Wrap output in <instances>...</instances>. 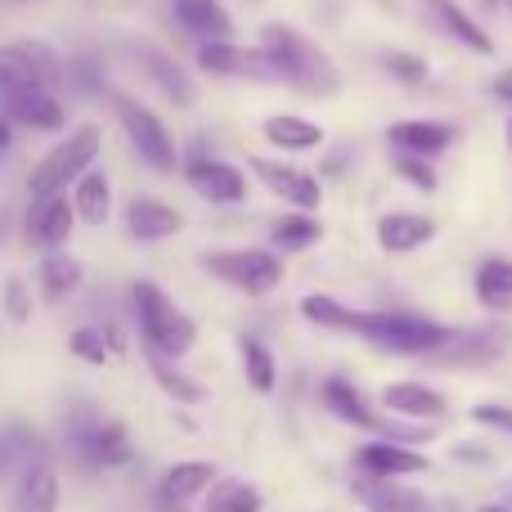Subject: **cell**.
I'll use <instances>...</instances> for the list:
<instances>
[{
	"mask_svg": "<svg viewBox=\"0 0 512 512\" xmlns=\"http://www.w3.org/2000/svg\"><path fill=\"white\" fill-rule=\"evenodd\" d=\"M301 315L319 328H342V333H355L396 355H432L450 337V328H441L436 319L405 315V310H351L333 297H319V292L301 301Z\"/></svg>",
	"mask_w": 512,
	"mask_h": 512,
	"instance_id": "1",
	"label": "cell"
},
{
	"mask_svg": "<svg viewBox=\"0 0 512 512\" xmlns=\"http://www.w3.org/2000/svg\"><path fill=\"white\" fill-rule=\"evenodd\" d=\"M256 50L270 59L274 81L301 90V95H337V86H342L333 59H328L310 36H301L297 27H288V23H265Z\"/></svg>",
	"mask_w": 512,
	"mask_h": 512,
	"instance_id": "2",
	"label": "cell"
},
{
	"mask_svg": "<svg viewBox=\"0 0 512 512\" xmlns=\"http://www.w3.org/2000/svg\"><path fill=\"white\" fill-rule=\"evenodd\" d=\"M99 153H104V131H99L95 122L72 126V131L63 135V140H54L50 149H45V158L27 171V180H23L27 198H59V194H68V189L99 162Z\"/></svg>",
	"mask_w": 512,
	"mask_h": 512,
	"instance_id": "3",
	"label": "cell"
},
{
	"mask_svg": "<svg viewBox=\"0 0 512 512\" xmlns=\"http://www.w3.org/2000/svg\"><path fill=\"white\" fill-rule=\"evenodd\" d=\"M63 441H68L72 459L90 472H113L135 459L131 432H126L117 418H104L90 400H77V405L68 409V418H63Z\"/></svg>",
	"mask_w": 512,
	"mask_h": 512,
	"instance_id": "4",
	"label": "cell"
},
{
	"mask_svg": "<svg viewBox=\"0 0 512 512\" xmlns=\"http://www.w3.org/2000/svg\"><path fill=\"white\" fill-rule=\"evenodd\" d=\"M131 310H135V324H140V337H144V346H149V355H158V360H180V355L194 351V342H198L194 319L153 279L131 283Z\"/></svg>",
	"mask_w": 512,
	"mask_h": 512,
	"instance_id": "5",
	"label": "cell"
},
{
	"mask_svg": "<svg viewBox=\"0 0 512 512\" xmlns=\"http://www.w3.org/2000/svg\"><path fill=\"white\" fill-rule=\"evenodd\" d=\"M108 104H113V117H117V126H122V135L131 140L135 158L149 171H158V176H176L180 149H176V135L167 131V122H162L149 104L126 95V90H108Z\"/></svg>",
	"mask_w": 512,
	"mask_h": 512,
	"instance_id": "6",
	"label": "cell"
},
{
	"mask_svg": "<svg viewBox=\"0 0 512 512\" xmlns=\"http://www.w3.org/2000/svg\"><path fill=\"white\" fill-rule=\"evenodd\" d=\"M63 81V54L41 36L0 45V99L18 90H54Z\"/></svg>",
	"mask_w": 512,
	"mask_h": 512,
	"instance_id": "7",
	"label": "cell"
},
{
	"mask_svg": "<svg viewBox=\"0 0 512 512\" xmlns=\"http://www.w3.org/2000/svg\"><path fill=\"white\" fill-rule=\"evenodd\" d=\"M203 270L212 279L230 283V288L248 292V297H265L283 283V261L265 248H234V252H207Z\"/></svg>",
	"mask_w": 512,
	"mask_h": 512,
	"instance_id": "8",
	"label": "cell"
},
{
	"mask_svg": "<svg viewBox=\"0 0 512 512\" xmlns=\"http://www.w3.org/2000/svg\"><path fill=\"white\" fill-rule=\"evenodd\" d=\"M180 176H185V185L194 189L198 198H207V203H216V207H230V203L248 198V176H243L234 162L216 158L207 144H194V149L180 158Z\"/></svg>",
	"mask_w": 512,
	"mask_h": 512,
	"instance_id": "9",
	"label": "cell"
},
{
	"mask_svg": "<svg viewBox=\"0 0 512 512\" xmlns=\"http://www.w3.org/2000/svg\"><path fill=\"white\" fill-rule=\"evenodd\" d=\"M508 346H512L508 324H486V328H468V333H450L427 360L445 364V369H486V364L504 360Z\"/></svg>",
	"mask_w": 512,
	"mask_h": 512,
	"instance_id": "10",
	"label": "cell"
},
{
	"mask_svg": "<svg viewBox=\"0 0 512 512\" xmlns=\"http://www.w3.org/2000/svg\"><path fill=\"white\" fill-rule=\"evenodd\" d=\"M324 405L333 409L342 423L369 427V432H382L387 441H400V445H405V441H427V436H432V427H400V423H387V418H378L369 409V400H364L346 378H328L324 382Z\"/></svg>",
	"mask_w": 512,
	"mask_h": 512,
	"instance_id": "11",
	"label": "cell"
},
{
	"mask_svg": "<svg viewBox=\"0 0 512 512\" xmlns=\"http://www.w3.org/2000/svg\"><path fill=\"white\" fill-rule=\"evenodd\" d=\"M72 230H77V216H72L68 194L59 198H27L23 212V243L36 252H63L72 243Z\"/></svg>",
	"mask_w": 512,
	"mask_h": 512,
	"instance_id": "12",
	"label": "cell"
},
{
	"mask_svg": "<svg viewBox=\"0 0 512 512\" xmlns=\"http://www.w3.org/2000/svg\"><path fill=\"white\" fill-rule=\"evenodd\" d=\"M0 113L18 131H36V135L68 131V104L59 99V90H18V95H5L0 99Z\"/></svg>",
	"mask_w": 512,
	"mask_h": 512,
	"instance_id": "13",
	"label": "cell"
},
{
	"mask_svg": "<svg viewBox=\"0 0 512 512\" xmlns=\"http://www.w3.org/2000/svg\"><path fill=\"white\" fill-rule=\"evenodd\" d=\"M198 68L207 77H243V81H274V68L261 50H243L234 41H207L198 45Z\"/></svg>",
	"mask_w": 512,
	"mask_h": 512,
	"instance_id": "14",
	"label": "cell"
},
{
	"mask_svg": "<svg viewBox=\"0 0 512 512\" xmlns=\"http://www.w3.org/2000/svg\"><path fill=\"white\" fill-rule=\"evenodd\" d=\"M212 481H216L212 463H198V459L176 463V468L162 472L158 490H153V508L158 512H189V504H194L198 495L212 490Z\"/></svg>",
	"mask_w": 512,
	"mask_h": 512,
	"instance_id": "15",
	"label": "cell"
},
{
	"mask_svg": "<svg viewBox=\"0 0 512 512\" xmlns=\"http://www.w3.org/2000/svg\"><path fill=\"white\" fill-rule=\"evenodd\" d=\"M131 59L140 63L144 81H149V86L158 90L162 99H171L176 108L194 104V81H189V72L180 68V63L171 59L167 50H158V45H131Z\"/></svg>",
	"mask_w": 512,
	"mask_h": 512,
	"instance_id": "16",
	"label": "cell"
},
{
	"mask_svg": "<svg viewBox=\"0 0 512 512\" xmlns=\"http://www.w3.org/2000/svg\"><path fill=\"white\" fill-rule=\"evenodd\" d=\"M122 221H126V234H131L135 243H162V239H176L180 230H185V216L176 212L171 203H162V198H131V203L122 207Z\"/></svg>",
	"mask_w": 512,
	"mask_h": 512,
	"instance_id": "17",
	"label": "cell"
},
{
	"mask_svg": "<svg viewBox=\"0 0 512 512\" xmlns=\"http://www.w3.org/2000/svg\"><path fill=\"white\" fill-rule=\"evenodd\" d=\"M252 171L261 176V185L270 189L274 198H283L288 207H297V212H315L319 207V180L306 176V171L288 167V162H270V158H252Z\"/></svg>",
	"mask_w": 512,
	"mask_h": 512,
	"instance_id": "18",
	"label": "cell"
},
{
	"mask_svg": "<svg viewBox=\"0 0 512 512\" xmlns=\"http://www.w3.org/2000/svg\"><path fill=\"white\" fill-rule=\"evenodd\" d=\"M171 18H176L180 32H189L198 45L234 41V18L221 0H171Z\"/></svg>",
	"mask_w": 512,
	"mask_h": 512,
	"instance_id": "19",
	"label": "cell"
},
{
	"mask_svg": "<svg viewBox=\"0 0 512 512\" xmlns=\"http://www.w3.org/2000/svg\"><path fill=\"white\" fill-rule=\"evenodd\" d=\"M81 283H86V270H81V261L68 248L41 252V261H36V292H41L45 306H63Z\"/></svg>",
	"mask_w": 512,
	"mask_h": 512,
	"instance_id": "20",
	"label": "cell"
},
{
	"mask_svg": "<svg viewBox=\"0 0 512 512\" xmlns=\"http://www.w3.org/2000/svg\"><path fill=\"white\" fill-rule=\"evenodd\" d=\"M68 203H72L77 225H90V230L108 225V221H113V180H108V171L90 167L86 176L68 189Z\"/></svg>",
	"mask_w": 512,
	"mask_h": 512,
	"instance_id": "21",
	"label": "cell"
},
{
	"mask_svg": "<svg viewBox=\"0 0 512 512\" xmlns=\"http://www.w3.org/2000/svg\"><path fill=\"white\" fill-rule=\"evenodd\" d=\"M423 14H427V23H432L436 32H445L450 41L468 45L472 54H490V50H495V41L481 32L477 18H472L463 5H454V0H423Z\"/></svg>",
	"mask_w": 512,
	"mask_h": 512,
	"instance_id": "22",
	"label": "cell"
},
{
	"mask_svg": "<svg viewBox=\"0 0 512 512\" xmlns=\"http://www.w3.org/2000/svg\"><path fill=\"white\" fill-rule=\"evenodd\" d=\"M36 459H50V445L27 423H0V481H14Z\"/></svg>",
	"mask_w": 512,
	"mask_h": 512,
	"instance_id": "23",
	"label": "cell"
},
{
	"mask_svg": "<svg viewBox=\"0 0 512 512\" xmlns=\"http://www.w3.org/2000/svg\"><path fill=\"white\" fill-rule=\"evenodd\" d=\"M14 504L18 512H54L59 508V495H63V486H59V468H54V459H36L32 468H23L14 477Z\"/></svg>",
	"mask_w": 512,
	"mask_h": 512,
	"instance_id": "24",
	"label": "cell"
},
{
	"mask_svg": "<svg viewBox=\"0 0 512 512\" xmlns=\"http://www.w3.org/2000/svg\"><path fill=\"white\" fill-rule=\"evenodd\" d=\"M355 463H360L364 472H373V477H387V481L432 468V463H427V454L409 450V445H400V441H369L360 454H355Z\"/></svg>",
	"mask_w": 512,
	"mask_h": 512,
	"instance_id": "25",
	"label": "cell"
},
{
	"mask_svg": "<svg viewBox=\"0 0 512 512\" xmlns=\"http://www.w3.org/2000/svg\"><path fill=\"white\" fill-rule=\"evenodd\" d=\"M391 149L396 153H409V158H436V153H445L454 144V126L445 122H396L387 131Z\"/></svg>",
	"mask_w": 512,
	"mask_h": 512,
	"instance_id": "26",
	"label": "cell"
},
{
	"mask_svg": "<svg viewBox=\"0 0 512 512\" xmlns=\"http://www.w3.org/2000/svg\"><path fill=\"white\" fill-rule=\"evenodd\" d=\"M355 499H360L369 512H432V499L414 486H396L387 477H373L355 486Z\"/></svg>",
	"mask_w": 512,
	"mask_h": 512,
	"instance_id": "27",
	"label": "cell"
},
{
	"mask_svg": "<svg viewBox=\"0 0 512 512\" xmlns=\"http://www.w3.org/2000/svg\"><path fill=\"white\" fill-rule=\"evenodd\" d=\"M432 234H436V225L427 221V216H414V212H387L378 221V243H382V252H418V248H427L432 243Z\"/></svg>",
	"mask_w": 512,
	"mask_h": 512,
	"instance_id": "28",
	"label": "cell"
},
{
	"mask_svg": "<svg viewBox=\"0 0 512 512\" xmlns=\"http://www.w3.org/2000/svg\"><path fill=\"white\" fill-rule=\"evenodd\" d=\"M63 81H68V90L72 95H81V99H99V95H108V59L99 50H77V54H68L63 59Z\"/></svg>",
	"mask_w": 512,
	"mask_h": 512,
	"instance_id": "29",
	"label": "cell"
},
{
	"mask_svg": "<svg viewBox=\"0 0 512 512\" xmlns=\"http://www.w3.org/2000/svg\"><path fill=\"white\" fill-rule=\"evenodd\" d=\"M261 135L274 144V149H288V153H306V149H319V144H324V126L306 122V117H297V113L265 117Z\"/></svg>",
	"mask_w": 512,
	"mask_h": 512,
	"instance_id": "30",
	"label": "cell"
},
{
	"mask_svg": "<svg viewBox=\"0 0 512 512\" xmlns=\"http://www.w3.org/2000/svg\"><path fill=\"white\" fill-rule=\"evenodd\" d=\"M382 405L400 418H427V423L445 414V400L436 396L432 387H423V382H391V387L382 391Z\"/></svg>",
	"mask_w": 512,
	"mask_h": 512,
	"instance_id": "31",
	"label": "cell"
},
{
	"mask_svg": "<svg viewBox=\"0 0 512 512\" xmlns=\"http://www.w3.org/2000/svg\"><path fill=\"white\" fill-rule=\"evenodd\" d=\"M472 288H477V301L486 310H495V315H508V310H512V261H504V256H490V261H481Z\"/></svg>",
	"mask_w": 512,
	"mask_h": 512,
	"instance_id": "32",
	"label": "cell"
},
{
	"mask_svg": "<svg viewBox=\"0 0 512 512\" xmlns=\"http://www.w3.org/2000/svg\"><path fill=\"white\" fill-rule=\"evenodd\" d=\"M239 351H243V373H248V387L270 396L274 382H279V369H274V355L261 337H239Z\"/></svg>",
	"mask_w": 512,
	"mask_h": 512,
	"instance_id": "33",
	"label": "cell"
},
{
	"mask_svg": "<svg viewBox=\"0 0 512 512\" xmlns=\"http://www.w3.org/2000/svg\"><path fill=\"white\" fill-rule=\"evenodd\" d=\"M261 490L248 486V481H212L207 490V512H261Z\"/></svg>",
	"mask_w": 512,
	"mask_h": 512,
	"instance_id": "34",
	"label": "cell"
},
{
	"mask_svg": "<svg viewBox=\"0 0 512 512\" xmlns=\"http://www.w3.org/2000/svg\"><path fill=\"white\" fill-rule=\"evenodd\" d=\"M270 239H274V248H283V252L315 248L319 243V221L310 212H292V216H283V221H274Z\"/></svg>",
	"mask_w": 512,
	"mask_h": 512,
	"instance_id": "35",
	"label": "cell"
},
{
	"mask_svg": "<svg viewBox=\"0 0 512 512\" xmlns=\"http://www.w3.org/2000/svg\"><path fill=\"white\" fill-rule=\"evenodd\" d=\"M149 373L171 400H180V405H198V400H207V391L198 387L194 378H185V373L176 369V360H158V355H149Z\"/></svg>",
	"mask_w": 512,
	"mask_h": 512,
	"instance_id": "36",
	"label": "cell"
},
{
	"mask_svg": "<svg viewBox=\"0 0 512 512\" xmlns=\"http://www.w3.org/2000/svg\"><path fill=\"white\" fill-rule=\"evenodd\" d=\"M0 310H5L9 324H32V283L23 279V274H9L5 283H0Z\"/></svg>",
	"mask_w": 512,
	"mask_h": 512,
	"instance_id": "37",
	"label": "cell"
},
{
	"mask_svg": "<svg viewBox=\"0 0 512 512\" xmlns=\"http://www.w3.org/2000/svg\"><path fill=\"white\" fill-rule=\"evenodd\" d=\"M68 351L77 355V360H86V364H108V360H113V346H108V337H104V328H99V324L72 328Z\"/></svg>",
	"mask_w": 512,
	"mask_h": 512,
	"instance_id": "38",
	"label": "cell"
},
{
	"mask_svg": "<svg viewBox=\"0 0 512 512\" xmlns=\"http://www.w3.org/2000/svg\"><path fill=\"white\" fill-rule=\"evenodd\" d=\"M382 68L391 72L396 81H405V86H423L427 81V59L423 54H409V50H391V54H382Z\"/></svg>",
	"mask_w": 512,
	"mask_h": 512,
	"instance_id": "39",
	"label": "cell"
},
{
	"mask_svg": "<svg viewBox=\"0 0 512 512\" xmlns=\"http://www.w3.org/2000/svg\"><path fill=\"white\" fill-rule=\"evenodd\" d=\"M396 171H400V180H409V185L423 189V194H432V189H436V171L427 167L423 158H409V153H396Z\"/></svg>",
	"mask_w": 512,
	"mask_h": 512,
	"instance_id": "40",
	"label": "cell"
},
{
	"mask_svg": "<svg viewBox=\"0 0 512 512\" xmlns=\"http://www.w3.org/2000/svg\"><path fill=\"white\" fill-rule=\"evenodd\" d=\"M472 418H477V423H490V427H504V432H512V409H504V405H477V409H472Z\"/></svg>",
	"mask_w": 512,
	"mask_h": 512,
	"instance_id": "41",
	"label": "cell"
},
{
	"mask_svg": "<svg viewBox=\"0 0 512 512\" xmlns=\"http://www.w3.org/2000/svg\"><path fill=\"white\" fill-rule=\"evenodd\" d=\"M18 149V126L0 113V162H9V153Z\"/></svg>",
	"mask_w": 512,
	"mask_h": 512,
	"instance_id": "42",
	"label": "cell"
},
{
	"mask_svg": "<svg viewBox=\"0 0 512 512\" xmlns=\"http://www.w3.org/2000/svg\"><path fill=\"white\" fill-rule=\"evenodd\" d=\"M495 99L499 104H512V72H499L495 77Z\"/></svg>",
	"mask_w": 512,
	"mask_h": 512,
	"instance_id": "43",
	"label": "cell"
},
{
	"mask_svg": "<svg viewBox=\"0 0 512 512\" xmlns=\"http://www.w3.org/2000/svg\"><path fill=\"white\" fill-rule=\"evenodd\" d=\"M9 230H14V216H9V207H0V248H5Z\"/></svg>",
	"mask_w": 512,
	"mask_h": 512,
	"instance_id": "44",
	"label": "cell"
},
{
	"mask_svg": "<svg viewBox=\"0 0 512 512\" xmlns=\"http://www.w3.org/2000/svg\"><path fill=\"white\" fill-rule=\"evenodd\" d=\"M481 512H512V508H499V504H495V508H481Z\"/></svg>",
	"mask_w": 512,
	"mask_h": 512,
	"instance_id": "45",
	"label": "cell"
},
{
	"mask_svg": "<svg viewBox=\"0 0 512 512\" xmlns=\"http://www.w3.org/2000/svg\"><path fill=\"white\" fill-rule=\"evenodd\" d=\"M508 149H512V117H508Z\"/></svg>",
	"mask_w": 512,
	"mask_h": 512,
	"instance_id": "46",
	"label": "cell"
},
{
	"mask_svg": "<svg viewBox=\"0 0 512 512\" xmlns=\"http://www.w3.org/2000/svg\"><path fill=\"white\" fill-rule=\"evenodd\" d=\"M9 5H32V0H9Z\"/></svg>",
	"mask_w": 512,
	"mask_h": 512,
	"instance_id": "47",
	"label": "cell"
},
{
	"mask_svg": "<svg viewBox=\"0 0 512 512\" xmlns=\"http://www.w3.org/2000/svg\"><path fill=\"white\" fill-rule=\"evenodd\" d=\"M508 504H512V486H508Z\"/></svg>",
	"mask_w": 512,
	"mask_h": 512,
	"instance_id": "48",
	"label": "cell"
}]
</instances>
